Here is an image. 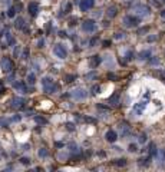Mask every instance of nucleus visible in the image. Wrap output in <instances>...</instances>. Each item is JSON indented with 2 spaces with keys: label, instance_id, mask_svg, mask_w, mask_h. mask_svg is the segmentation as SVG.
Wrapping results in <instances>:
<instances>
[{
  "label": "nucleus",
  "instance_id": "f257e3e1",
  "mask_svg": "<svg viewBox=\"0 0 165 172\" xmlns=\"http://www.w3.org/2000/svg\"><path fill=\"white\" fill-rule=\"evenodd\" d=\"M42 86H43V92L49 93V95H53V93L60 90V85L58 82H55L50 76H45L42 79Z\"/></svg>",
  "mask_w": 165,
  "mask_h": 172
},
{
  "label": "nucleus",
  "instance_id": "f03ea898",
  "mask_svg": "<svg viewBox=\"0 0 165 172\" xmlns=\"http://www.w3.org/2000/svg\"><path fill=\"white\" fill-rule=\"evenodd\" d=\"M122 23H124V26H125V27L132 29V27H136V26L141 23V17H139V16H133V15H126V16L124 17Z\"/></svg>",
  "mask_w": 165,
  "mask_h": 172
},
{
  "label": "nucleus",
  "instance_id": "7ed1b4c3",
  "mask_svg": "<svg viewBox=\"0 0 165 172\" xmlns=\"http://www.w3.org/2000/svg\"><path fill=\"white\" fill-rule=\"evenodd\" d=\"M133 12L139 17H145L151 15V9L145 4H141V3H133Z\"/></svg>",
  "mask_w": 165,
  "mask_h": 172
},
{
  "label": "nucleus",
  "instance_id": "20e7f679",
  "mask_svg": "<svg viewBox=\"0 0 165 172\" xmlns=\"http://www.w3.org/2000/svg\"><path fill=\"white\" fill-rule=\"evenodd\" d=\"M13 68H15V65H13V60L10 57H7V56L1 57V60H0V69H1V72L10 73L13 70Z\"/></svg>",
  "mask_w": 165,
  "mask_h": 172
},
{
  "label": "nucleus",
  "instance_id": "39448f33",
  "mask_svg": "<svg viewBox=\"0 0 165 172\" xmlns=\"http://www.w3.org/2000/svg\"><path fill=\"white\" fill-rule=\"evenodd\" d=\"M96 29H98V26H96V22H95L93 19H86V20L82 22L83 32H86V33H93V32H96Z\"/></svg>",
  "mask_w": 165,
  "mask_h": 172
},
{
  "label": "nucleus",
  "instance_id": "423d86ee",
  "mask_svg": "<svg viewBox=\"0 0 165 172\" xmlns=\"http://www.w3.org/2000/svg\"><path fill=\"white\" fill-rule=\"evenodd\" d=\"M53 53H55V56L59 57V59H66V57H67V50H66L65 46L60 45V43L55 45V48H53Z\"/></svg>",
  "mask_w": 165,
  "mask_h": 172
},
{
  "label": "nucleus",
  "instance_id": "0eeeda50",
  "mask_svg": "<svg viewBox=\"0 0 165 172\" xmlns=\"http://www.w3.org/2000/svg\"><path fill=\"white\" fill-rule=\"evenodd\" d=\"M13 89L19 90L20 93H29V92H30L29 86H27V83H26L25 80H16V82L13 83Z\"/></svg>",
  "mask_w": 165,
  "mask_h": 172
},
{
  "label": "nucleus",
  "instance_id": "6e6552de",
  "mask_svg": "<svg viewBox=\"0 0 165 172\" xmlns=\"http://www.w3.org/2000/svg\"><path fill=\"white\" fill-rule=\"evenodd\" d=\"M70 96H72L73 99H76V101H82V99H85V98L88 96V93H86L85 89L78 87V89H73V90L70 92Z\"/></svg>",
  "mask_w": 165,
  "mask_h": 172
},
{
  "label": "nucleus",
  "instance_id": "1a4fd4ad",
  "mask_svg": "<svg viewBox=\"0 0 165 172\" xmlns=\"http://www.w3.org/2000/svg\"><path fill=\"white\" fill-rule=\"evenodd\" d=\"M93 6H95V0H81V3H79L81 12H88V10H91Z\"/></svg>",
  "mask_w": 165,
  "mask_h": 172
},
{
  "label": "nucleus",
  "instance_id": "9d476101",
  "mask_svg": "<svg viewBox=\"0 0 165 172\" xmlns=\"http://www.w3.org/2000/svg\"><path fill=\"white\" fill-rule=\"evenodd\" d=\"M10 105H12V108H15V109H22V108H25L26 101H25L23 98H13V99L10 101Z\"/></svg>",
  "mask_w": 165,
  "mask_h": 172
},
{
  "label": "nucleus",
  "instance_id": "9b49d317",
  "mask_svg": "<svg viewBox=\"0 0 165 172\" xmlns=\"http://www.w3.org/2000/svg\"><path fill=\"white\" fill-rule=\"evenodd\" d=\"M27 10H29V15L32 17L37 16V13H39V4H37L36 1H30V3L27 4Z\"/></svg>",
  "mask_w": 165,
  "mask_h": 172
},
{
  "label": "nucleus",
  "instance_id": "f8f14e48",
  "mask_svg": "<svg viewBox=\"0 0 165 172\" xmlns=\"http://www.w3.org/2000/svg\"><path fill=\"white\" fill-rule=\"evenodd\" d=\"M147 108V101H142V102H138L133 106V113L135 115H141L144 112V109Z\"/></svg>",
  "mask_w": 165,
  "mask_h": 172
},
{
  "label": "nucleus",
  "instance_id": "ddd939ff",
  "mask_svg": "<svg viewBox=\"0 0 165 172\" xmlns=\"http://www.w3.org/2000/svg\"><path fill=\"white\" fill-rule=\"evenodd\" d=\"M105 139H106L108 142H111V143L116 142V139H118V134H116V131H114V129H109V131L105 134Z\"/></svg>",
  "mask_w": 165,
  "mask_h": 172
},
{
  "label": "nucleus",
  "instance_id": "4468645a",
  "mask_svg": "<svg viewBox=\"0 0 165 172\" xmlns=\"http://www.w3.org/2000/svg\"><path fill=\"white\" fill-rule=\"evenodd\" d=\"M102 62V59H100V56L99 55H95V56H92L91 57V60H89V65H91V68H98L99 63Z\"/></svg>",
  "mask_w": 165,
  "mask_h": 172
},
{
  "label": "nucleus",
  "instance_id": "2eb2a0df",
  "mask_svg": "<svg viewBox=\"0 0 165 172\" xmlns=\"http://www.w3.org/2000/svg\"><path fill=\"white\" fill-rule=\"evenodd\" d=\"M119 129H121V135H122V136H126V135L131 132V128H129V125H128L126 122H122V123L119 125Z\"/></svg>",
  "mask_w": 165,
  "mask_h": 172
},
{
  "label": "nucleus",
  "instance_id": "dca6fc26",
  "mask_svg": "<svg viewBox=\"0 0 165 172\" xmlns=\"http://www.w3.org/2000/svg\"><path fill=\"white\" fill-rule=\"evenodd\" d=\"M116 15H118V9H116V6H109V7L106 9V16L109 17V19L116 17Z\"/></svg>",
  "mask_w": 165,
  "mask_h": 172
},
{
  "label": "nucleus",
  "instance_id": "f3484780",
  "mask_svg": "<svg viewBox=\"0 0 165 172\" xmlns=\"http://www.w3.org/2000/svg\"><path fill=\"white\" fill-rule=\"evenodd\" d=\"M25 19L23 17H16V20H15V27L19 29V30H25Z\"/></svg>",
  "mask_w": 165,
  "mask_h": 172
},
{
  "label": "nucleus",
  "instance_id": "a211bd4d",
  "mask_svg": "<svg viewBox=\"0 0 165 172\" xmlns=\"http://www.w3.org/2000/svg\"><path fill=\"white\" fill-rule=\"evenodd\" d=\"M20 4H17V6H10L9 7V10H7V17H15L17 13V10H20Z\"/></svg>",
  "mask_w": 165,
  "mask_h": 172
},
{
  "label": "nucleus",
  "instance_id": "6ab92c4d",
  "mask_svg": "<svg viewBox=\"0 0 165 172\" xmlns=\"http://www.w3.org/2000/svg\"><path fill=\"white\" fill-rule=\"evenodd\" d=\"M151 55H152V53H151V50H142V52H139V55H138V59H139V60H148L149 57H152V56H151Z\"/></svg>",
  "mask_w": 165,
  "mask_h": 172
},
{
  "label": "nucleus",
  "instance_id": "aec40b11",
  "mask_svg": "<svg viewBox=\"0 0 165 172\" xmlns=\"http://www.w3.org/2000/svg\"><path fill=\"white\" fill-rule=\"evenodd\" d=\"M148 154L151 158H155L157 156V154H158V151H157V146H155V143L154 142H151L148 146Z\"/></svg>",
  "mask_w": 165,
  "mask_h": 172
},
{
  "label": "nucleus",
  "instance_id": "412c9836",
  "mask_svg": "<svg viewBox=\"0 0 165 172\" xmlns=\"http://www.w3.org/2000/svg\"><path fill=\"white\" fill-rule=\"evenodd\" d=\"M155 158L159 159V165H161V166H165V149H161V151L157 154Z\"/></svg>",
  "mask_w": 165,
  "mask_h": 172
},
{
  "label": "nucleus",
  "instance_id": "4be33fe9",
  "mask_svg": "<svg viewBox=\"0 0 165 172\" xmlns=\"http://www.w3.org/2000/svg\"><path fill=\"white\" fill-rule=\"evenodd\" d=\"M70 12H72V3L69 1V3H66V6L63 7L62 13H60V15H58V16H65V15H67V13H70Z\"/></svg>",
  "mask_w": 165,
  "mask_h": 172
},
{
  "label": "nucleus",
  "instance_id": "5701e85b",
  "mask_svg": "<svg viewBox=\"0 0 165 172\" xmlns=\"http://www.w3.org/2000/svg\"><path fill=\"white\" fill-rule=\"evenodd\" d=\"M69 149H70V152H72L73 155H79V146H78L75 142L69 143Z\"/></svg>",
  "mask_w": 165,
  "mask_h": 172
},
{
  "label": "nucleus",
  "instance_id": "b1692460",
  "mask_svg": "<svg viewBox=\"0 0 165 172\" xmlns=\"http://www.w3.org/2000/svg\"><path fill=\"white\" fill-rule=\"evenodd\" d=\"M4 36L7 37V45H9V46H13V45L16 43V39L12 36V33H10V32H7V33L4 34Z\"/></svg>",
  "mask_w": 165,
  "mask_h": 172
},
{
  "label": "nucleus",
  "instance_id": "393cba45",
  "mask_svg": "<svg viewBox=\"0 0 165 172\" xmlns=\"http://www.w3.org/2000/svg\"><path fill=\"white\" fill-rule=\"evenodd\" d=\"M149 161H151V156H147V158H141L139 161H138V164L141 165V166H148L149 165Z\"/></svg>",
  "mask_w": 165,
  "mask_h": 172
},
{
  "label": "nucleus",
  "instance_id": "a878e982",
  "mask_svg": "<svg viewBox=\"0 0 165 172\" xmlns=\"http://www.w3.org/2000/svg\"><path fill=\"white\" fill-rule=\"evenodd\" d=\"M34 83H36V75L34 73H29L27 75V85L33 86Z\"/></svg>",
  "mask_w": 165,
  "mask_h": 172
},
{
  "label": "nucleus",
  "instance_id": "bb28decb",
  "mask_svg": "<svg viewBox=\"0 0 165 172\" xmlns=\"http://www.w3.org/2000/svg\"><path fill=\"white\" fill-rule=\"evenodd\" d=\"M114 165H116V166H125L126 165V159L125 158H121V159H115L114 162H112Z\"/></svg>",
  "mask_w": 165,
  "mask_h": 172
},
{
  "label": "nucleus",
  "instance_id": "cd10ccee",
  "mask_svg": "<svg viewBox=\"0 0 165 172\" xmlns=\"http://www.w3.org/2000/svg\"><path fill=\"white\" fill-rule=\"evenodd\" d=\"M37 155H39L40 158H48V156H49V151H48L46 148H40L39 152H37Z\"/></svg>",
  "mask_w": 165,
  "mask_h": 172
},
{
  "label": "nucleus",
  "instance_id": "c85d7f7f",
  "mask_svg": "<svg viewBox=\"0 0 165 172\" xmlns=\"http://www.w3.org/2000/svg\"><path fill=\"white\" fill-rule=\"evenodd\" d=\"M34 122L39 123V125H46V123H48V119H45L43 116H34Z\"/></svg>",
  "mask_w": 165,
  "mask_h": 172
},
{
  "label": "nucleus",
  "instance_id": "c756f323",
  "mask_svg": "<svg viewBox=\"0 0 165 172\" xmlns=\"http://www.w3.org/2000/svg\"><path fill=\"white\" fill-rule=\"evenodd\" d=\"M118 102H119V95H118V93H115L114 96L109 98V103H111V105H118Z\"/></svg>",
  "mask_w": 165,
  "mask_h": 172
},
{
  "label": "nucleus",
  "instance_id": "7c9ffc66",
  "mask_svg": "<svg viewBox=\"0 0 165 172\" xmlns=\"http://www.w3.org/2000/svg\"><path fill=\"white\" fill-rule=\"evenodd\" d=\"M20 164L25 165V166H29V165H30V158H27V156H22V158H20Z\"/></svg>",
  "mask_w": 165,
  "mask_h": 172
},
{
  "label": "nucleus",
  "instance_id": "2f4dec72",
  "mask_svg": "<svg viewBox=\"0 0 165 172\" xmlns=\"http://www.w3.org/2000/svg\"><path fill=\"white\" fill-rule=\"evenodd\" d=\"M99 90H100V86L99 85H93L91 87V93H92V95H98Z\"/></svg>",
  "mask_w": 165,
  "mask_h": 172
},
{
  "label": "nucleus",
  "instance_id": "473e14b6",
  "mask_svg": "<svg viewBox=\"0 0 165 172\" xmlns=\"http://www.w3.org/2000/svg\"><path fill=\"white\" fill-rule=\"evenodd\" d=\"M65 126L67 131H75V123H73V122H66Z\"/></svg>",
  "mask_w": 165,
  "mask_h": 172
},
{
  "label": "nucleus",
  "instance_id": "72a5a7b5",
  "mask_svg": "<svg viewBox=\"0 0 165 172\" xmlns=\"http://www.w3.org/2000/svg\"><path fill=\"white\" fill-rule=\"evenodd\" d=\"M125 59H126L128 62H129V60H132V59H133V52H132V50L126 52V53H125Z\"/></svg>",
  "mask_w": 165,
  "mask_h": 172
},
{
  "label": "nucleus",
  "instance_id": "f704fd0d",
  "mask_svg": "<svg viewBox=\"0 0 165 172\" xmlns=\"http://www.w3.org/2000/svg\"><path fill=\"white\" fill-rule=\"evenodd\" d=\"M75 79H76V75H67V76H66V78H65V80H66V82H67V83H70V82H73Z\"/></svg>",
  "mask_w": 165,
  "mask_h": 172
},
{
  "label": "nucleus",
  "instance_id": "c9c22d12",
  "mask_svg": "<svg viewBox=\"0 0 165 172\" xmlns=\"http://www.w3.org/2000/svg\"><path fill=\"white\" fill-rule=\"evenodd\" d=\"M148 30H149V26L141 27V29H138V34H145V33H148Z\"/></svg>",
  "mask_w": 165,
  "mask_h": 172
},
{
  "label": "nucleus",
  "instance_id": "e433bc0d",
  "mask_svg": "<svg viewBox=\"0 0 165 172\" xmlns=\"http://www.w3.org/2000/svg\"><path fill=\"white\" fill-rule=\"evenodd\" d=\"M128 151H129V152H136V151H138V146H136V143H131V145L128 146Z\"/></svg>",
  "mask_w": 165,
  "mask_h": 172
},
{
  "label": "nucleus",
  "instance_id": "4c0bfd02",
  "mask_svg": "<svg viewBox=\"0 0 165 172\" xmlns=\"http://www.w3.org/2000/svg\"><path fill=\"white\" fill-rule=\"evenodd\" d=\"M22 59H29V49L26 48V49H23V53H22Z\"/></svg>",
  "mask_w": 165,
  "mask_h": 172
},
{
  "label": "nucleus",
  "instance_id": "58836bf2",
  "mask_svg": "<svg viewBox=\"0 0 165 172\" xmlns=\"http://www.w3.org/2000/svg\"><path fill=\"white\" fill-rule=\"evenodd\" d=\"M147 142V134H141L139 135V143H145Z\"/></svg>",
  "mask_w": 165,
  "mask_h": 172
},
{
  "label": "nucleus",
  "instance_id": "ea45409f",
  "mask_svg": "<svg viewBox=\"0 0 165 172\" xmlns=\"http://www.w3.org/2000/svg\"><path fill=\"white\" fill-rule=\"evenodd\" d=\"M37 48H39V49H43V48H45V39H39V42H37Z\"/></svg>",
  "mask_w": 165,
  "mask_h": 172
},
{
  "label": "nucleus",
  "instance_id": "a19ab883",
  "mask_svg": "<svg viewBox=\"0 0 165 172\" xmlns=\"http://www.w3.org/2000/svg\"><path fill=\"white\" fill-rule=\"evenodd\" d=\"M114 37H115V39H124V37H125V33H124V32H118V33H115Z\"/></svg>",
  "mask_w": 165,
  "mask_h": 172
},
{
  "label": "nucleus",
  "instance_id": "79ce46f5",
  "mask_svg": "<svg viewBox=\"0 0 165 172\" xmlns=\"http://www.w3.org/2000/svg\"><path fill=\"white\" fill-rule=\"evenodd\" d=\"M148 60H149V63H151V65H158V62H159V60H158V59H155V57H152V59L149 57Z\"/></svg>",
  "mask_w": 165,
  "mask_h": 172
},
{
  "label": "nucleus",
  "instance_id": "37998d69",
  "mask_svg": "<svg viewBox=\"0 0 165 172\" xmlns=\"http://www.w3.org/2000/svg\"><path fill=\"white\" fill-rule=\"evenodd\" d=\"M157 40V36H148L147 37V42H149V43H152V42H155Z\"/></svg>",
  "mask_w": 165,
  "mask_h": 172
},
{
  "label": "nucleus",
  "instance_id": "c03bdc74",
  "mask_svg": "<svg viewBox=\"0 0 165 172\" xmlns=\"http://www.w3.org/2000/svg\"><path fill=\"white\" fill-rule=\"evenodd\" d=\"M50 30H52V22H49V23H48V26H46V33L49 34Z\"/></svg>",
  "mask_w": 165,
  "mask_h": 172
},
{
  "label": "nucleus",
  "instance_id": "a18cd8bd",
  "mask_svg": "<svg viewBox=\"0 0 165 172\" xmlns=\"http://www.w3.org/2000/svg\"><path fill=\"white\" fill-rule=\"evenodd\" d=\"M20 119H22V118H20L19 115H16V116H13V118L10 119V122H19V120H20Z\"/></svg>",
  "mask_w": 165,
  "mask_h": 172
},
{
  "label": "nucleus",
  "instance_id": "49530a36",
  "mask_svg": "<svg viewBox=\"0 0 165 172\" xmlns=\"http://www.w3.org/2000/svg\"><path fill=\"white\" fill-rule=\"evenodd\" d=\"M96 42H98V37H95V39H92V40L89 42V45H91V46H95V45H96Z\"/></svg>",
  "mask_w": 165,
  "mask_h": 172
},
{
  "label": "nucleus",
  "instance_id": "de8ad7c7",
  "mask_svg": "<svg viewBox=\"0 0 165 172\" xmlns=\"http://www.w3.org/2000/svg\"><path fill=\"white\" fill-rule=\"evenodd\" d=\"M102 45H103V48H109V45H111V40H105Z\"/></svg>",
  "mask_w": 165,
  "mask_h": 172
},
{
  "label": "nucleus",
  "instance_id": "09e8293b",
  "mask_svg": "<svg viewBox=\"0 0 165 172\" xmlns=\"http://www.w3.org/2000/svg\"><path fill=\"white\" fill-rule=\"evenodd\" d=\"M19 50H20V48H19V46H16V48H15V57H17V56H19Z\"/></svg>",
  "mask_w": 165,
  "mask_h": 172
},
{
  "label": "nucleus",
  "instance_id": "8fccbe9b",
  "mask_svg": "<svg viewBox=\"0 0 165 172\" xmlns=\"http://www.w3.org/2000/svg\"><path fill=\"white\" fill-rule=\"evenodd\" d=\"M55 146H56V148H63V143H62V142H56Z\"/></svg>",
  "mask_w": 165,
  "mask_h": 172
},
{
  "label": "nucleus",
  "instance_id": "3c124183",
  "mask_svg": "<svg viewBox=\"0 0 165 172\" xmlns=\"http://www.w3.org/2000/svg\"><path fill=\"white\" fill-rule=\"evenodd\" d=\"M22 148H23L25 151H29V148H30V145H29V143H26V145H22Z\"/></svg>",
  "mask_w": 165,
  "mask_h": 172
},
{
  "label": "nucleus",
  "instance_id": "603ef678",
  "mask_svg": "<svg viewBox=\"0 0 165 172\" xmlns=\"http://www.w3.org/2000/svg\"><path fill=\"white\" fill-rule=\"evenodd\" d=\"M108 78H109V79H116V76L114 75V73H109V75H108Z\"/></svg>",
  "mask_w": 165,
  "mask_h": 172
},
{
  "label": "nucleus",
  "instance_id": "864d4df0",
  "mask_svg": "<svg viewBox=\"0 0 165 172\" xmlns=\"http://www.w3.org/2000/svg\"><path fill=\"white\" fill-rule=\"evenodd\" d=\"M59 36H60V37H66V33L63 30H60V32H59Z\"/></svg>",
  "mask_w": 165,
  "mask_h": 172
},
{
  "label": "nucleus",
  "instance_id": "5fc2aeb1",
  "mask_svg": "<svg viewBox=\"0 0 165 172\" xmlns=\"http://www.w3.org/2000/svg\"><path fill=\"white\" fill-rule=\"evenodd\" d=\"M154 4H155L157 7H159V4H161V3H159V1H157V0H154Z\"/></svg>",
  "mask_w": 165,
  "mask_h": 172
},
{
  "label": "nucleus",
  "instance_id": "6e6d98bb",
  "mask_svg": "<svg viewBox=\"0 0 165 172\" xmlns=\"http://www.w3.org/2000/svg\"><path fill=\"white\" fill-rule=\"evenodd\" d=\"M161 16H162V17H165V9L162 10V12H161Z\"/></svg>",
  "mask_w": 165,
  "mask_h": 172
},
{
  "label": "nucleus",
  "instance_id": "4d7b16f0",
  "mask_svg": "<svg viewBox=\"0 0 165 172\" xmlns=\"http://www.w3.org/2000/svg\"><path fill=\"white\" fill-rule=\"evenodd\" d=\"M0 86H3V80H0Z\"/></svg>",
  "mask_w": 165,
  "mask_h": 172
},
{
  "label": "nucleus",
  "instance_id": "13d9d810",
  "mask_svg": "<svg viewBox=\"0 0 165 172\" xmlns=\"http://www.w3.org/2000/svg\"><path fill=\"white\" fill-rule=\"evenodd\" d=\"M162 3H165V0H162Z\"/></svg>",
  "mask_w": 165,
  "mask_h": 172
},
{
  "label": "nucleus",
  "instance_id": "bf43d9fd",
  "mask_svg": "<svg viewBox=\"0 0 165 172\" xmlns=\"http://www.w3.org/2000/svg\"><path fill=\"white\" fill-rule=\"evenodd\" d=\"M164 75H165V72H164Z\"/></svg>",
  "mask_w": 165,
  "mask_h": 172
}]
</instances>
